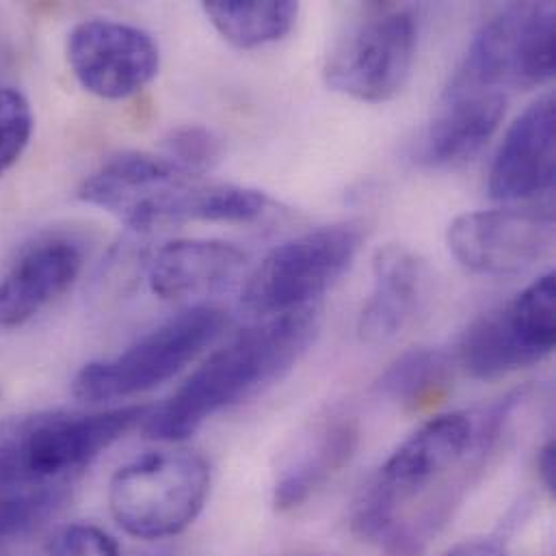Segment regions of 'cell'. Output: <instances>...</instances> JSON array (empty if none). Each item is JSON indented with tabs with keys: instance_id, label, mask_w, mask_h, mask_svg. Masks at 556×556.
<instances>
[{
	"instance_id": "cell-1",
	"label": "cell",
	"mask_w": 556,
	"mask_h": 556,
	"mask_svg": "<svg viewBox=\"0 0 556 556\" xmlns=\"http://www.w3.org/2000/svg\"><path fill=\"white\" fill-rule=\"evenodd\" d=\"M520 403L516 392L481 416L451 412L425 422L359 490L353 533L386 556L425 555L483 475Z\"/></svg>"
},
{
	"instance_id": "cell-2",
	"label": "cell",
	"mask_w": 556,
	"mask_h": 556,
	"mask_svg": "<svg viewBox=\"0 0 556 556\" xmlns=\"http://www.w3.org/2000/svg\"><path fill=\"white\" fill-rule=\"evenodd\" d=\"M314 305L265 318L211 355L178 390L146 418V435L180 442L215 414L235 407L279 381L318 336Z\"/></svg>"
},
{
	"instance_id": "cell-3",
	"label": "cell",
	"mask_w": 556,
	"mask_h": 556,
	"mask_svg": "<svg viewBox=\"0 0 556 556\" xmlns=\"http://www.w3.org/2000/svg\"><path fill=\"white\" fill-rule=\"evenodd\" d=\"M78 198L137 232L189 222L252 224L271 206L269 195L258 189L211 182L146 152L106 161L80 185Z\"/></svg>"
},
{
	"instance_id": "cell-4",
	"label": "cell",
	"mask_w": 556,
	"mask_h": 556,
	"mask_svg": "<svg viewBox=\"0 0 556 556\" xmlns=\"http://www.w3.org/2000/svg\"><path fill=\"white\" fill-rule=\"evenodd\" d=\"M148 405L106 412H37L0 422V496L61 490L132 427Z\"/></svg>"
},
{
	"instance_id": "cell-5",
	"label": "cell",
	"mask_w": 556,
	"mask_h": 556,
	"mask_svg": "<svg viewBox=\"0 0 556 556\" xmlns=\"http://www.w3.org/2000/svg\"><path fill=\"white\" fill-rule=\"evenodd\" d=\"M211 492V466L193 451H150L119 468L109 485L115 522L132 538L159 542L187 531Z\"/></svg>"
},
{
	"instance_id": "cell-6",
	"label": "cell",
	"mask_w": 556,
	"mask_h": 556,
	"mask_svg": "<svg viewBox=\"0 0 556 556\" xmlns=\"http://www.w3.org/2000/svg\"><path fill=\"white\" fill-rule=\"evenodd\" d=\"M555 70V4L516 2L490 17L472 37L446 98L531 89L548 83Z\"/></svg>"
},
{
	"instance_id": "cell-7",
	"label": "cell",
	"mask_w": 556,
	"mask_h": 556,
	"mask_svg": "<svg viewBox=\"0 0 556 556\" xmlns=\"http://www.w3.org/2000/svg\"><path fill=\"white\" fill-rule=\"evenodd\" d=\"M228 316L213 305H193L167 318L115 357L80 368L72 394L85 403H104L150 392L176 377L226 329Z\"/></svg>"
},
{
	"instance_id": "cell-8",
	"label": "cell",
	"mask_w": 556,
	"mask_h": 556,
	"mask_svg": "<svg viewBox=\"0 0 556 556\" xmlns=\"http://www.w3.org/2000/svg\"><path fill=\"white\" fill-rule=\"evenodd\" d=\"M359 245L362 230L355 224L318 228L281 243L248 278L241 305L263 318L309 307L344 276Z\"/></svg>"
},
{
	"instance_id": "cell-9",
	"label": "cell",
	"mask_w": 556,
	"mask_h": 556,
	"mask_svg": "<svg viewBox=\"0 0 556 556\" xmlns=\"http://www.w3.org/2000/svg\"><path fill=\"white\" fill-rule=\"evenodd\" d=\"M418 43L412 9L375 7L331 48L325 80L359 102H388L405 87Z\"/></svg>"
},
{
	"instance_id": "cell-10",
	"label": "cell",
	"mask_w": 556,
	"mask_h": 556,
	"mask_svg": "<svg viewBox=\"0 0 556 556\" xmlns=\"http://www.w3.org/2000/svg\"><path fill=\"white\" fill-rule=\"evenodd\" d=\"M555 309L551 271L468 327L457 351L459 364L475 379H498L535 366L555 349Z\"/></svg>"
},
{
	"instance_id": "cell-11",
	"label": "cell",
	"mask_w": 556,
	"mask_h": 556,
	"mask_svg": "<svg viewBox=\"0 0 556 556\" xmlns=\"http://www.w3.org/2000/svg\"><path fill=\"white\" fill-rule=\"evenodd\" d=\"M451 254L479 276H520L555 250L551 211L501 208L466 213L446 232Z\"/></svg>"
},
{
	"instance_id": "cell-12",
	"label": "cell",
	"mask_w": 556,
	"mask_h": 556,
	"mask_svg": "<svg viewBox=\"0 0 556 556\" xmlns=\"http://www.w3.org/2000/svg\"><path fill=\"white\" fill-rule=\"evenodd\" d=\"M67 61L83 89L104 100H124L156 78L161 54L143 28L85 20L67 37Z\"/></svg>"
},
{
	"instance_id": "cell-13",
	"label": "cell",
	"mask_w": 556,
	"mask_h": 556,
	"mask_svg": "<svg viewBox=\"0 0 556 556\" xmlns=\"http://www.w3.org/2000/svg\"><path fill=\"white\" fill-rule=\"evenodd\" d=\"M556 100L538 98L507 130L488 178V193L496 202H525L555 187Z\"/></svg>"
},
{
	"instance_id": "cell-14",
	"label": "cell",
	"mask_w": 556,
	"mask_h": 556,
	"mask_svg": "<svg viewBox=\"0 0 556 556\" xmlns=\"http://www.w3.org/2000/svg\"><path fill=\"white\" fill-rule=\"evenodd\" d=\"M83 250L72 239L39 241L0 278V327H20L59 299L83 271Z\"/></svg>"
},
{
	"instance_id": "cell-15",
	"label": "cell",
	"mask_w": 556,
	"mask_h": 556,
	"mask_svg": "<svg viewBox=\"0 0 556 556\" xmlns=\"http://www.w3.org/2000/svg\"><path fill=\"white\" fill-rule=\"evenodd\" d=\"M359 427L346 414H331L318 420L288 455L274 488L279 511L301 507L327 481L342 472L355 457Z\"/></svg>"
},
{
	"instance_id": "cell-16",
	"label": "cell",
	"mask_w": 556,
	"mask_h": 556,
	"mask_svg": "<svg viewBox=\"0 0 556 556\" xmlns=\"http://www.w3.org/2000/svg\"><path fill=\"white\" fill-rule=\"evenodd\" d=\"M372 292L362 307L357 333L381 344L403 331L416 314L429 283L427 263L405 245H386L372 258Z\"/></svg>"
},
{
	"instance_id": "cell-17",
	"label": "cell",
	"mask_w": 556,
	"mask_h": 556,
	"mask_svg": "<svg viewBox=\"0 0 556 556\" xmlns=\"http://www.w3.org/2000/svg\"><path fill=\"white\" fill-rule=\"evenodd\" d=\"M505 93L446 98V106L416 143L414 161L429 169L455 167L470 161L496 135L505 117Z\"/></svg>"
},
{
	"instance_id": "cell-18",
	"label": "cell",
	"mask_w": 556,
	"mask_h": 556,
	"mask_svg": "<svg viewBox=\"0 0 556 556\" xmlns=\"http://www.w3.org/2000/svg\"><path fill=\"white\" fill-rule=\"evenodd\" d=\"M248 267V254L226 241L185 239L163 245L148 269L154 294L167 301L226 288Z\"/></svg>"
},
{
	"instance_id": "cell-19",
	"label": "cell",
	"mask_w": 556,
	"mask_h": 556,
	"mask_svg": "<svg viewBox=\"0 0 556 556\" xmlns=\"http://www.w3.org/2000/svg\"><path fill=\"white\" fill-rule=\"evenodd\" d=\"M455 359L442 349H412L381 375L379 392L403 409L418 412L440 401L453 383Z\"/></svg>"
},
{
	"instance_id": "cell-20",
	"label": "cell",
	"mask_w": 556,
	"mask_h": 556,
	"mask_svg": "<svg viewBox=\"0 0 556 556\" xmlns=\"http://www.w3.org/2000/svg\"><path fill=\"white\" fill-rule=\"evenodd\" d=\"M202 9L226 41L245 50L283 39L299 15V4L290 0H211Z\"/></svg>"
},
{
	"instance_id": "cell-21",
	"label": "cell",
	"mask_w": 556,
	"mask_h": 556,
	"mask_svg": "<svg viewBox=\"0 0 556 556\" xmlns=\"http://www.w3.org/2000/svg\"><path fill=\"white\" fill-rule=\"evenodd\" d=\"M163 148L167 161L193 176L208 174L224 156L222 139L204 126H180L172 130L165 137Z\"/></svg>"
},
{
	"instance_id": "cell-22",
	"label": "cell",
	"mask_w": 556,
	"mask_h": 556,
	"mask_svg": "<svg viewBox=\"0 0 556 556\" xmlns=\"http://www.w3.org/2000/svg\"><path fill=\"white\" fill-rule=\"evenodd\" d=\"M30 132L33 113L28 100L11 87H0V176L20 161Z\"/></svg>"
},
{
	"instance_id": "cell-23",
	"label": "cell",
	"mask_w": 556,
	"mask_h": 556,
	"mask_svg": "<svg viewBox=\"0 0 556 556\" xmlns=\"http://www.w3.org/2000/svg\"><path fill=\"white\" fill-rule=\"evenodd\" d=\"M63 501V490H48L24 496H0V542L37 527L41 520L54 514Z\"/></svg>"
},
{
	"instance_id": "cell-24",
	"label": "cell",
	"mask_w": 556,
	"mask_h": 556,
	"mask_svg": "<svg viewBox=\"0 0 556 556\" xmlns=\"http://www.w3.org/2000/svg\"><path fill=\"white\" fill-rule=\"evenodd\" d=\"M50 556H119V546L98 527L70 525L52 538Z\"/></svg>"
},
{
	"instance_id": "cell-25",
	"label": "cell",
	"mask_w": 556,
	"mask_h": 556,
	"mask_svg": "<svg viewBox=\"0 0 556 556\" xmlns=\"http://www.w3.org/2000/svg\"><path fill=\"white\" fill-rule=\"evenodd\" d=\"M444 556H507V553H505V546L498 540L481 538V540L464 542V544L455 546L453 551H448Z\"/></svg>"
},
{
	"instance_id": "cell-26",
	"label": "cell",
	"mask_w": 556,
	"mask_h": 556,
	"mask_svg": "<svg viewBox=\"0 0 556 556\" xmlns=\"http://www.w3.org/2000/svg\"><path fill=\"white\" fill-rule=\"evenodd\" d=\"M538 468H540V477L546 485L548 492H555L556 488V448L555 442L551 440L546 446H542L540 457H538Z\"/></svg>"
}]
</instances>
